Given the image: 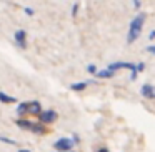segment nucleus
<instances>
[{
	"mask_svg": "<svg viewBox=\"0 0 155 152\" xmlns=\"http://www.w3.org/2000/svg\"><path fill=\"white\" fill-rule=\"evenodd\" d=\"M57 119V112L55 110H42L40 115H38V120H40V124H52V122Z\"/></svg>",
	"mask_w": 155,
	"mask_h": 152,
	"instance_id": "20e7f679",
	"label": "nucleus"
},
{
	"mask_svg": "<svg viewBox=\"0 0 155 152\" xmlns=\"http://www.w3.org/2000/svg\"><path fill=\"white\" fill-rule=\"evenodd\" d=\"M24 10H25V14H27V15H34V10H32V8H30V7H27V8H24Z\"/></svg>",
	"mask_w": 155,
	"mask_h": 152,
	"instance_id": "f3484780",
	"label": "nucleus"
},
{
	"mask_svg": "<svg viewBox=\"0 0 155 152\" xmlns=\"http://www.w3.org/2000/svg\"><path fill=\"white\" fill-rule=\"evenodd\" d=\"M135 69H137V74L138 72H143L145 70V64L143 62H138V64H135Z\"/></svg>",
	"mask_w": 155,
	"mask_h": 152,
	"instance_id": "ddd939ff",
	"label": "nucleus"
},
{
	"mask_svg": "<svg viewBox=\"0 0 155 152\" xmlns=\"http://www.w3.org/2000/svg\"><path fill=\"white\" fill-rule=\"evenodd\" d=\"M88 85V82H77V84H72L70 89L75 92H80V90H85V87Z\"/></svg>",
	"mask_w": 155,
	"mask_h": 152,
	"instance_id": "9d476101",
	"label": "nucleus"
},
{
	"mask_svg": "<svg viewBox=\"0 0 155 152\" xmlns=\"http://www.w3.org/2000/svg\"><path fill=\"white\" fill-rule=\"evenodd\" d=\"M15 124H17L20 129L30 130V132H34V134H45V132H47L45 125L40 124V122H32V120H25V119H17Z\"/></svg>",
	"mask_w": 155,
	"mask_h": 152,
	"instance_id": "f03ea898",
	"label": "nucleus"
},
{
	"mask_svg": "<svg viewBox=\"0 0 155 152\" xmlns=\"http://www.w3.org/2000/svg\"><path fill=\"white\" fill-rule=\"evenodd\" d=\"M145 24V14H138L134 20L130 22V27H128V35H127V42L128 44H134L138 37H140L142 27Z\"/></svg>",
	"mask_w": 155,
	"mask_h": 152,
	"instance_id": "f257e3e1",
	"label": "nucleus"
},
{
	"mask_svg": "<svg viewBox=\"0 0 155 152\" xmlns=\"http://www.w3.org/2000/svg\"><path fill=\"white\" fill-rule=\"evenodd\" d=\"M0 102H4V104H14V102H15V97L7 95L5 92H0Z\"/></svg>",
	"mask_w": 155,
	"mask_h": 152,
	"instance_id": "1a4fd4ad",
	"label": "nucleus"
},
{
	"mask_svg": "<svg viewBox=\"0 0 155 152\" xmlns=\"http://www.w3.org/2000/svg\"><path fill=\"white\" fill-rule=\"evenodd\" d=\"M18 152H30V150H27V149H20Z\"/></svg>",
	"mask_w": 155,
	"mask_h": 152,
	"instance_id": "412c9836",
	"label": "nucleus"
},
{
	"mask_svg": "<svg viewBox=\"0 0 155 152\" xmlns=\"http://www.w3.org/2000/svg\"><path fill=\"white\" fill-rule=\"evenodd\" d=\"M98 152H110V150H108L107 147H100V149H98Z\"/></svg>",
	"mask_w": 155,
	"mask_h": 152,
	"instance_id": "aec40b11",
	"label": "nucleus"
},
{
	"mask_svg": "<svg viewBox=\"0 0 155 152\" xmlns=\"http://www.w3.org/2000/svg\"><path fill=\"white\" fill-rule=\"evenodd\" d=\"M40 112H42L40 102L34 100V102H28L27 104V115H40Z\"/></svg>",
	"mask_w": 155,
	"mask_h": 152,
	"instance_id": "39448f33",
	"label": "nucleus"
},
{
	"mask_svg": "<svg viewBox=\"0 0 155 152\" xmlns=\"http://www.w3.org/2000/svg\"><path fill=\"white\" fill-rule=\"evenodd\" d=\"M14 37H15V42H17L18 47L27 49V34H25V30H17Z\"/></svg>",
	"mask_w": 155,
	"mask_h": 152,
	"instance_id": "423d86ee",
	"label": "nucleus"
},
{
	"mask_svg": "<svg viewBox=\"0 0 155 152\" xmlns=\"http://www.w3.org/2000/svg\"><path fill=\"white\" fill-rule=\"evenodd\" d=\"M77 12H78V4H75L74 8H72V17H77Z\"/></svg>",
	"mask_w": 155,
	"mask_h": 152,
	"instance_id": "2eb2a0df",
	"label": "nucleus"
},
{
	"mask_svg": "<svg viewBox=\"0 0 155 152\" xmlns=\"http://www.w3.org/2000/svg\"><path fill=\"white\" fill-rule=\"evenodd\" d=\"M54 147L57 149V152H70L72 147H74V140L68 137H62L54 144Z\"/></svg>",
	"mask_w": 155,
	"mask_h": 152,
	"instance_id": "7ed1b4c3",
	"label": "nucleus"
},
{
	"mask_svg": "<svg viewBox=\"0 0 155 152\" xmlns=\"http://www.w3.org/2000/svg\"><path fill=\"white\" fill-rule=\"evenodd\" d=\"M70 152H74V150H70Z\"/></svg>",
	"mask_w": 155,
	"mask_h": 152,
	"instance_id": "4be33fe9",
	"label": "nucleus"
},
{
	"mask_svg": "<svg viewBox=\"0 0 155 152\" xmlns=\"http://www.w3.org/2000/svg\"><path fill=\"white\" fill-rule=\"evenodd\" d=\"M132 2H134V7L137 10H140V0H132Z\"/></svg>",
	"mask_w": 155,
	"mask_h": 152,
	"instance_id": "dca6fc26",
	"label": "nucleus"
},
{
	"mask_svg": "<svg viewBox=\"0 0 155 152\" xmlns=\"http://www.w3.org/2000/svg\"><path fill=\"white\" fill-rule=\"evenodd\" d=\"M142 95H143L145 99L155 100V87L152 84H143L142 85Z\"/></svg>",
	"mask_w": 155,
	"mask_h": 152,
	"instance_id": "0eeeda50",
	"label": "nucleus"
},
{
	"mask_svg": "<svg viewBox=\"0 0 155 152\" xmlns=\"http://www.w3.org/2000/svg\"><path fill=\"white\" fill-rule=\"evenodd\" d=\"M0 140L5 142V144H10V145H17V142H15V140H12V139H7V137H4V135H0Z\"/></svg>",
	"mask_w": 155,
	"mask_h": 152,
	"instance_id": "f8f14e48",
	"label": "nucleus"
},
{
	"mask_svg": "<svg viewBox=\"0 0 155 152\" xmlns=\"http://www.w3.org/2000/svg\"><path fill=\"white\" fill-rule=\"evenodd\" d=\"M114 74H115V72L105 69V70H97V74H95V75H97L98 79H110V77H114Z\"/></svg>",
	"mask_w": 155,
	"mask_h": 152,
	"instance_id": "6e6552de",
	"label": "nucleus"
},
{
	"mask_svg": "<svg viewBox=\"0 0 155 152\" xmlns=\"http://www.w3.org/2000/svg\"><path fill=\"white\" fill-rule=\"evenodd\" d=\"M27 104L28 102H22V104H18V107H17V114L18 115H27Z\"/></svg>",
	"mask_w": 155,
	"mask_h": 152,
	"instance_id": "9b49d317",
	"label": "nucleus"
},
{
	"mask_svg": "<svg viewBox=\"0 0 155 152\" xmlns=\"http://www.w3.org/2000/svg\"><path fill=\"white\" fill-rule=\"evenodd\" d=\"M87 72H90V74H97V65L90 64V65L87 67Z\"/></svg>",
	"mask_w": 155,
	"mask_h": 152,
	"instance_id": "4468645a",
	"label": "nucleus"
},
{
	"mask_svg": "<svg viewBox=\"0 0 155 152\" xmlns=\"http://www.w3.org/2000/svg\"><path fill=\"white\" fill-rule=\"evenodd\" d=\"M147 50L150 52V54H153V55H155V45H150V47H147Z\"/></svg>",
	"mask_w": 155,
	"mask_h": 152,
	"instance_id": "a211bd4d",
	"label": "nucleus"
},
{
	"mask_svg": "<svg viewBox=\"0 0 155 152\" xmlns=\"http://www.w3.org/2000/svg\"><path fill=\"white\" fill-rule=\"evenodd\" d=\"M148 39H152V40L155 39V30H152V32H150V35H148Z\"/></svg>",
	"mask_w": 155,
	"mask_h": 152,
	"instance_id": "6ab92c4d",
	"label": "nucleus"
}]
</instances>
